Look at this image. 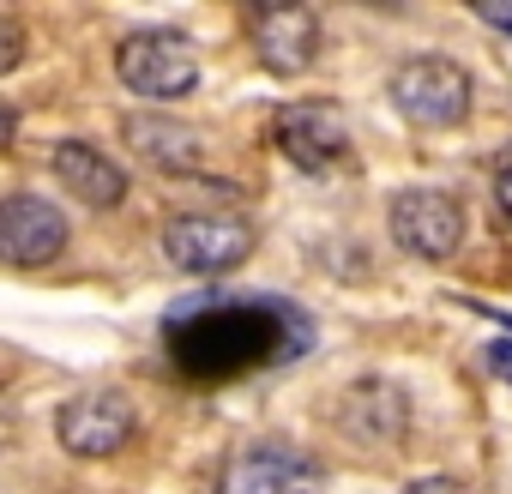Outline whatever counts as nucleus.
Segmentation results:
<instances>
[{"label": "nucleus", "mask_w": 512, "mask_h": 494, "mask_svg": "<svg viewBox=\"0 0 512 494\" xmlns=\"http://www.w3.org/2000/svg\"><path fill=\"white\" fill-rule=\"evenodd\" d=\"M296 350H308V320L284 302H217V296H205L169 320V362L199 386H223L235 374L284 362Z\"/></svg>", "instance_id": "f257e3e1"}, {"label": "nucleus", "mask_w": 512, "mask_h": 494, "mask_svg": "<svg viewBox=\"0 0 512 494\" xmlns=\"http://www.w3.org/2000/svg\"><path fill=\"white\" fill-rule=\"evenodd\" d=\"M163 254L187 278H223L253 254V229L229 211H181L163 223Z\"/></svg>", "instance_id": "f03ea898"}, {"label": "nucleus", "mask_w": 512, "mask_h": 494, "mask_svg": "<svg viewBox=\"0 0 512 494\" xmlns=\"http://www.w3.org/2000/svg\"><path fill=\"white\" fill-rule=\"evenodd\" d=\"M470 97H476L470 73L458 61H446V55H416V61H404L392 73V109L410 127H428V133L458 127L470 115Z\"/></svg>", "instance_id": "7ed1b4c3"}, {"label": "nucleus", "mask_w": 512, "mask_h": 494, "mask_svg": "<svg viewBox=\"0 0 512 494\" xmlns=\"http://www.w3.org/2000/svg\"><path fill=\"white\" fill-rule=\"evenodd\" d=\"M115 73H121L127 91H139V97H151V103H169V97H187V91L199 85V55H193V43H187L181 31L151 25V31L121 37Z\"/></svg>", "instance_id": "20e7f679"}, {"label": "nucleus", "mask_w": 512, "mask_h": 494, "mask_svg": "<svg viewBox=\"0 0 512 494\" xmlns=\"http://www.w3.org/2000/svg\"><path fill=\"white\" fill-rule=\"evenodd\" d=\"M133 434H139V410H133V398L115 392V386L73 392V398L55 410V440H61L73 458H115Z\"/></svg>", "instance_id": "39448f33"}, {"label": "nucleus", "mask_w": 512, "mask_h": 494, "mask_svg": "<svg viewBox=\"0 0 512 494\" xmlns=\"http://www.w3.org/2000/svg\"><path fill=\"white\" fill-rule=\"evenodd\" d=\"M392 241L416 260H452L464 241V205L440 187H404L392 199Z\"/></svg>", "instance_id": "423d86ee"}, {"label": "nucleus", "mask_w": 512, "mask_h": 494, "mask_svg": "<svg viewBox=\"0 0 512 494\" xmlns=\"http://www.w3.org/2000/svg\"><path fill=\"white\" fill-rule=\"evenodd\" d=\"M272 139H278V151H284L296 169H308V175L350 169V127H344V115H338L332 103H290V109H278Z\"/></svg>", "instance_id": "0eeeda50"}, {"label": "nucleus", "mask_w": 512, "mask_h": 494, "mask_svg": "<svg viewBox=\"0 0 512 494\" xmlns=\"http://www.w3.org/2000/svg\"><path fill=\"white\" fill-rule=\"evenodd\" d=\"M67 247V211L43 193H7L0 199V260L7 266H49Z\"/></svg>", "instance_id": "6e6552de"}, {"label": "nucleus", "mask_w": 512, "mask_h": 494, "mask_svg": "<svg viewBox=\"0 0 512 494\" xmlns=\"http://www.w3.org/2000/svg\"><path fill=\"white\" fill-rule=\"evenodd\" d=\"M247 31H253V49H260L266 73H278V79L308 73L314 55H320V19H314L308 7H296V0L253 7V13H247Z\"/></svg>", "instance_id": "1a4fd4ad"}, {"label": "nucleus", "mask_w": 512, "mask_h": 494, "mask_svg": "<svg viewBox=\"0 0 512 494\" xmlns=\"http://www.w3.org/2000/svg\"><path fill=\"white\" fill-rule=\"evenodd\" d=\"M314 470L290 446H247L217 470V494H308Z\"/></svg>", "instance_id": "9d476101"}, {"label": "nucleus", "mask_w": 512, "mask_h": 494, "mask_svg": "<svg viewBox=\"0 0 512 494\" xmlns=\"http://www.w3.org/2000/svg\"><path fill=\"white\" fill-rule=\"evenodd\" d=\"M49 163H55V181H61L73 199L97 205V211H109V205L127 199V169H121L103 145H91V139H61V145L49 151Z\"/></svg>", "instance_id": "9b49d317"}, {"label": "nucleus", "mask_w": 512, "mask_h": 494, "mask_svg": "<svg viewBox=\"0 0 512 494\" xmlns=\"http://www.w3.org/2000/svg\"><path fill=\"white\" fill-rule=\"evenodd\" d=\"M121 139L163 175H193L205 169V139L187 127V121H169V115H127L121 121Z\"/></svg>", "instance_id": "f8f14e48"}, {"label": "nucleus", "mask_w": 512, "mask_h": 494, "mask_svg": "<svg viewBox=\"0 0 512 494\" xmlns=\"http://www.w3.org/2000/svg\"><path fill=\"white\" fill-rule=\"evenodd\" d=\"M404 422H410V398L392 380H362L344 398V428L362 434V440H398Z\"/></svg>", "instance_id": "ddd939ff"}, {"label": "nucleus", "mask_w": 512, "mask_h": 494, "mask_svg": "<svg viewBox=\"0 0 512 494\" xmlns=\"http://www.w3.org/2000/svg\"><path fill=\"white\" fill-rule=\"evenodd\" d=\"M19 61H25V25L0 13V79H7Z\"/></svg>", "instance_id": "4468645a"}, {"label": "nucleus", "mask_w": 512, "mask_h": 494, "mask_svg": "<svg viewBox=\"0 0 512 494\" xmlns=\"http://www.w3.org/2000/svg\"><path fill=\"white\" fill-rule=\"evenodd\" d=\"M13 139H19V109H13L7 97H0V151H7Z\"/></svg>", "instance_id": "2eb2a0df"}, {"label": "nucleus", "mask_w": 512, "mask_h": 494, "mask_svg": "<svg viewBox=\"0 0 512 494\" xmlns=\"http://www.w3.org/2000/svg\"><path fill=\"white\" fill-rule=\"evenodd\" d=\"M488 368L512 386V344H488Z\"/></svg>", "instance_id": "dca6fc26"}, {"label": "nucleus", "mask_w": 512, "mask_h": 494, "mask_svg": "<svg viewBox=\"0 0 512 494\" xmlns=\"http://www.w3.org/2000/svg\"><path fill=\"white\" fill-rule=\"evenodd\" d=\"M482 19H488L494 31H512V7H482Z\"/></svg>", "instance_id": "f3484780"}]
</instances>
